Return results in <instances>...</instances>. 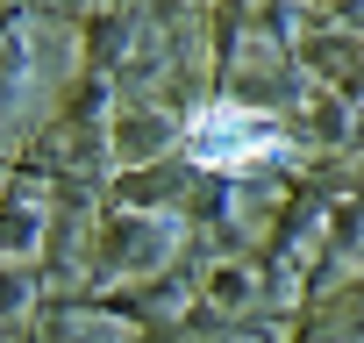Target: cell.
Masks as SVG:
<instances>
[{
  "mask_svg": "<svg viewBox=\"0 0 364 343\" xmlns=\"http://www.w3.org/2000/svg\"><path fill=\"white\" fill-rule=\"evenodd\" d=\"M279 143H286V129H279L272 115L243 107V100H215V107H200L193 129H186V150H193V164H208V172H250V164L272 157Z\"/></svg>",
  "mask_w": 364,
  "mask_h": 343,
  "instance_id": "cell-1",
  "label": "cell"
}]
</instances>
